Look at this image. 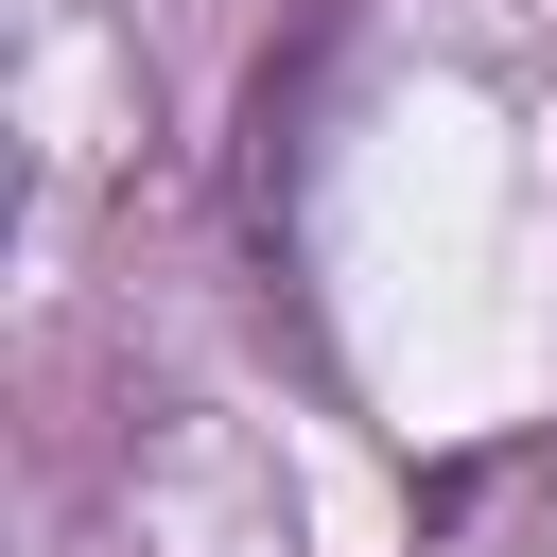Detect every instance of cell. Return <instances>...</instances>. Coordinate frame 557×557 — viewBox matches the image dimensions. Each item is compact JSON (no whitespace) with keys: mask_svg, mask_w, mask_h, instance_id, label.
I'll return each instance as SVG.
<instances>
[{"mask_svg":"<svg viewBox=\"0 0 557 557\" xmlns=\"http://www.w3.org/2000/svg\"><path fill=\"white\" fill-rule=\"evenodd\" d=\"M366 17H383V0H296V17L261 35V70H244V122H226V226H244L261 296H278V261H296V157H313V104H331V70H348Z\"/></svg>","mask_w":557,"mask_h":557,"instance_id":"obj_1","label":"cell"}]
</instances>
